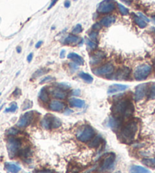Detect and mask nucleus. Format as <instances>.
<instances>
[{"label": "nucleus", "mask_w": 155, "mask_h": 173, "mask_svg": "<svg viewBox=\"0 0 155 173\" xmlns=\"http://www.w3.org/2000/svg\"><path fill=\"white\" fill-rule=\"evenodd\" d=\"M113 72H114V66L111 63L105 64L93 70L94 74L97 76L110 75L111 74H113Z\"/></svg>", "instance_id": "0eeeda50"}, {"label": "nucleus", "mask_w": 155, "mask_h": 173, "mask_svg": "<svg viewBox=\"0 0 155 173\" xmlns=\"http://www.w3.org/2000/svg\"><path fill=\"white\" fill-rule=\"evenodd\" d=\"M152 21H153V22L155 24V16H154V17H153V18H152Z\"/></svg>", "instance_id": "864d4df0"}, {"label": "nucleus", "mask_w": 155, "mask_h": 173, "mask_svg": "<svg viewBox=\"0 0 155 173\" xmlns=\"http://www.w3.org/2000/svg\"><path fill=\"white\" fill-rule=\"evenodd\" d=\"M42 44H43L42 40H41V41H38V42L36 43V45H35V48L38 49V48H40V46H41V45H42Z\"/></svg>", "instance_id": "09e8293b"}, {"label": "nucleus", "mask_w": 155, "mask_h": 173, "mask_svg": "<svg viewBox=\"0 0 155 173\" xmlns=\"http://www.w3.org/2000/svg\"><path fill=\"white\" fill-rule=\"evenodd\" d=\"M65 50H62V51H61V52H60V58L61 59H63V58L65 57Z\"/></svg>", "instance_id": "8fccbe9b"}, {"label": "nucleus", "mask_w": 155, "mask_h": 173, "mask_svg": "<svg viewBox=\"0 0 155 173\" xmlns=\"http://www.w3.org/2000/svg\"><path fill=\"white\" fill-rule=\"evenodd\" d=\"M5 168H6V171L10 173H18L21 169L19 165L12 163H6Z\"/></svg>", "instance_id": "6ab92c4d"}, {"label": "nucleus", "mask_w": 155, "mask_h": 173, "mask_svg": "<svg viewBox=\"0 0 155 173\" xmlns=\"http://www.w3.org/2000/svg\"><path fill=\"white\" fill-rule=\"evenodd\" d=\"M101 28H102V25H101V23H96V24H94L92 27L93 30H94L95 31H96V30H101Z\"/></svg>", "instance_id": "79ce46f5"}, {"label": "nucleus", "mask_w": 155, "mask_h": 173, "mask_svg": "<svg viewBox=\"0 0 155 173\" xmlns=\"http://www.w3.org/2000/svg\"><path fill=\"white\" fill-rule=\"evenodd\" d=\"M130 173H151V171L141 165H132L129 169Z\"/></svg>", "instance_id": "412c9836"}, {"label": "nucleus", "mask_w": 155, "mask_h": 173, "mask_svg": "<svg viewBox=\"0 0 155 173\" xmlns=\"http://www.w3.org/2000/svg\"><path fill=\"white\" fill-rule=\"evenodd\" d=\"M1 94H1V92H0V96H1Z\"/></svg>", "instance_id": "6e6d98bb"}, {"label": "nucleus", "mask_w": 155, "mask_h": 173, "mask_svg": "<svg viewBox=\"0 0 155 173\" xmlns=\"http://www.w3.org/2000/svg\"><path fill=\"white\" fill-rule=\"evenodd\" d=\"M51 93H52V95L54 96V97L57 98V99H59V100H64L66 97V93L63 90L60 89L59 88H53V89L51 90Z\"/></svg>", "instance_id": "2eb2a0df"}, {"label": "nucleus", "mask_w": 155, "mask_h": 173, "mask_svg": "<svg viewBox=\"0 0 155 173\" xmlns=\"http://www.w3.org/2000/svg\"><path fill=\"white\" fill-rule=\"evenodd\" d=\"M97 36H98V33L97 31H95V30H93L89 34V38L94 42H95L97 40Z\"/></svg>", "instance_id": "e433bc0d"}, {"label": "nucleus", "mask_w": 155, "mask_h": 173, "mask_svg": "<svg viewBox=\"0 0 155 173\" xmlns=\"http://www.w3.org/2000/svg\"><path fill=\"white\" fill-rule=\"evenodd\" d=\"M129 86L124 85V84H112L109 87L107 93L109 94H113L118 93V92H122L125 90L126 89H128Z\"/></svg>", "instance_id": "ddd939ff"}, {"label": "nucleus", "mask_w": 155, "mask_h": 173, "mask_svg": "<svg viewBox=\"0 0 155 173\" xmlns=\"http://www.w3.org/2000/svg\"><path fill=\"white\" fill-rule=\"evenodd\" d=\"M73 96H80L81 95V90L79 89H76L72 90V93Z\"/></svg>", "instance_id": "37998d69"}, {"label": "nucleus", "mask_w": 155, "mask_h": 173, "mask_svg": "<svg viewBox=\"0 0 155 173\" xmlns=\"http://www.w3.org/2000/svg\"><path fill=\"white\" fill-rule=\"evenodd\" d=\"M137 14H138V16L139 18H141V19H142V20L145 21V22H149L150 21L149 18H147V17H146V16L145 15V14H142V13H141V12H138V13Z\"/></svg>", "instance_id": "ea45409f"}, {"label": "nucleus", "mask_w": 155, "mask_h": 173, "mask_svg": "<svg viewBox=\"0 0 155 173\" xmlns=\"http://www.w3.org/2000/svg\"><path fill=\"white\" fill-rule=\"evenodd\" d=\"M134 22H135V24H137L138 26L140 28H145L147 27V22H145V21L142 20L141 18H140L138 16L134 15Z\"/></svg>", "instance_id": "bb28decb"}, {"label": "nucleus", "mask_w": 155, "mask_h": 173, "mask_svg": "<svg viewBox=\"0 0 155 173\" xmlns=\"http://www.w3.org/2000/svg\"><path fill=\"white\" fill-rule=\"evenodd\" d=\"M148 98L150 100H155V82L151 84L148 94Z\"/></svg>", "instance_id": "2f4dec72"}, {"label": "nucleus", "mask_w": 155, "mask_h": 173, "mask_svg": "<svg viewBox=\"0 0 155 173\" xmlns=\"http://www.w3.org/2000/svg\"><path fill=\"white\" fill-rule=\"evenodd\" d=\"M68 58L69 59L72 60L73 62L75 64L79 65H83L85 64V61L83 59V58L81 56H79V54L75 53V52H70L68 55Z\"/></svg>", "instance_id": "dca6fc26"}, {"label": "nucleus", "mask_w": 155, "mask_h": 173, "mask_svg": "<svg viewBox=\"0 0 155 173\" xmlns=\"http://www.w3.org/2000/svg\"><path fill=\"white\" fill-rule=\"evenodd\" d=\"M33 57H34V54H33L32 52L29 54L28 56V57H27V61H28V62H31L33 59Z\"/></svg>", "instance_id": "a18cd8bd"}, {"label": "nucleus", "mask_w": 155, "mask_h": 173, "mask_svg": "<svg viewBox=\"0 0 155 173\" xmlns=\"http://www.w3.org/2000/svg\"><path fill=\"white\" fill-rule=\"evenodd\" d=\"M134 111L133 104L129 100H122L116 102L113 106V113L116 115L127 118L131 116Z\"/></svg>", "instance_id": "f257e3e1"}, {"label": "nucleus", "mask_w": 155, "mask_h": 173, "mask_svg": "<svg viewBox=\"0 0 155 173\" xmlns=\"http://www.w3.org/2000/svg\"><path fill=\"white\" fill-rule=\"evenodd\" d=\"M65 107V105L63 102L59 100H52L49 104L50 110L53 112H61Z\"/></svg>", "instance_id": "f8f14e48"}, {"label": "nucleus", "mask_w": 155, "mask_h": 173, "mask_svg": "<svg viewBox=\"0 0 155 173\" xmlns=\"http://www.w3.org/2000/svg\"><path fill=\"white\" fill-rule=\"evenodd\" d=\"M154 62H155V61H154Z\"/></svg>", "instance_id": "4d7b16f0"}, {"label": "nucleus", "mask_w": 155, "mask_h": 173, "mask_svg": "<svg viewBox=\"0 0 155 173\" xmlns=\"http://www.w3.org/2000/svg\"><path fill=\"white\" fill-rule=\"evenodd\" d=\"M147 90V84H141L138 85L135 88V101H139L144 99Z\"/></svg>", "instance_id": "9d476101"}, {"label": "nucleus", "mask_w": 155, "mask_h": 173, "mask_svg": "<svg viewBox=\"0 0 155 173\" xmlns=\"http://www.w3.org/2000/svg\"><path fill=\"white\" fill-rule=\"evenodd\" d=\"M143 163L145 165L151 166V167H155V158L153 159H145L143 160Z\"/></svg>", "instance_id": "473e14b6"}, {"label": "nucleus", "mask_w": 155, "mask_h": 173, "mask_svg": "<svg viewBox=\"0 0 155 173\" xmlns=\"http://www.w3.org/2000/svg\"><path fill=\"white\" fill-rule=\"evenodd\" d=\"M79 41V37L75 35H69L64 40L65 44H72L77 43Z\"/></svg>", "instance_id": "b1692460"}, {"label": "nucleus", "mask_w": 155, "mask_h": 173, "mask_svg": "<svg viewBox=\"0 0 155 173\" xmlns=\"http://www.w3.org/2000/svg\"><path fill=\"white\" fill-rule=\"evenodd\" d=\"M57 86H58L59 88H60V89L63 90H68L71 88V86L69 84H67V83H59V84H57Z\"/></svg>", "instance_id": "58836bf2"}, {"label": "nucleus", "mask_w": 155, "mask_h": 173, "mask_svg": "<svg viewBox=\"0 0 155 173\" xmlns=\"http://www.w3.org/2000/svg\"><path fill=\"white\" fill-rule=\"evenodd\" d=\"M37 173H53L52 171L50 170H43V171H38L37 172Z\"/></svg>", "instance_id": "3c124183"}, {"label": "nucleus", "mask_w": 155, "mask_h": 173, "mask_svg": "<svg viewBox=\"0 0 155 173\" xmlns=\"http://www.w3.org/2000/svg\"><path fill=\"white\" fill-rule=\"evenodd\" d=\"M57 2H58V0H52V1H51L50 5V6H49L48 9H50V8H52V7H53V6L56 5V3Z\"/></svg>", "instance_id": "49530a36"}, {"label": "nucleus", "mask_w": 155, "mask_h": 173, "mask_svg": "<svg viewBox=\"0 0 155 173\" xmlns=\"http://www.w3.org/2000/svg\"><path fill=\"white\" fill-rule=\"evenodd\" d=\"M117 6H118V8H119V12H120L123 15H128V14H129V9H128L126 7H125V6H123V5L120 4V3H118Z\"/></svg>", "instance_id": "c756f323"}, {"label": "nucleus", "mask_w": 155, "mask_h": 173, "mask_svg": "<svg viewBox=\"0 0 155 173\" xmlns=\"http://www.w3.org/2000/svg\"><path fill=\"white\" fill-rule=\"evenodd\" d=\"M53 80H54V78H52V77H51V76H46V77L43 78L41 81H40V84H45V83H49V82L52 81Z\"/></svg>", "instance_id": "4c0bfd02"}, {"label": "nucleus", "mask_w": 155, "mask_h": 173, "mask_svg": "<svg viewBox=\"0 0 155 173\" xmlns=\"http://www.w3.org/2000/svg\"><path fill=\"white\" fill-rule=\"evenodd\" d=\"M130 74V70L128 68H123L122 69H119L117 73L116 74L114 79L116 80H124L126 79L129 77Z\"/></svg>", "instance_id": "4468645a"}, {"label": "nucleus", "mask_w": 155, "mask_h": 173, "mask_svg": "<svg viewBox=\"0 0 155 173\" xmlns=\"http://www.w3.org/2000/svg\"><path fill=\"white\" fill-rule=\"evenodd\" d=\"M110 1H115V0H110Z\"/></svg>", "instance_id": "5fc2aeb1"}, {"label": "nucleus", "mask_w": 155, "mask_h": 173, "mask_svg": "<svg viewBox=\"0 0 155 173\" xmlns=\"http://www.w3.org/2000/svg\"><path fill=\"white\" fill-rule=\"evenodd\" d=\"M138 131V125L135 121H132L123 128L121 131V137L125 142L131 141L135 137Z\"/></svg>", "instance_id": "f03ea898"}, {"label": "nucleus", "mask_w": 155, "mask_h": 173, "mask_svg": "<svg viewBox=\"0 0 155 173\" xmlns=\"http://www.w3.org/2000/svg\"><path fill=\"white\" fill-rule=\"evenodd\" d=\"M116 21V17L115 16H105L101 20V24L102 26H104L106 28L111 26L112 24H114Z\"/></svg>", "instance_id": "f3484780"}, {"label": "nucleus", "mask_w": 155, "mask_h": 173, "mask_svg": "<svg viewBox=\"0 0 155 173\" xmlns=\"http://www.w3.org/2000/svg\"><path fill=\"white\" fill-rule=\"evenodd\" d=\"M82 30H83L82 26H81L80 24H78L75 28H73V30L72 32V34H80V33H81Z\"/></svg>", "instance_id": "c9c22d12"}, {"label": "nucleus", "mask_w": 155, "mask_h": 173, "mask_svg": "<svg viewBox=\"0 0 155 173\" xmlns=\"http://www.w3.org/2000/svg\"><path fill=\"white\" fill-rule=\"evenodd\" d=\"M79 76L83 80V81H85V82L88 83V84L92 83L93 81H94V78H93L92 76L90 75L89 74L85 73V72H80Z\"/></svg>", "instance_id": "a878e982"}, {"label": "nucleus", "mask_w": 155, "mask_h": 173, "mask_svg": "<svg viewBox=\"0 0 155 173\" xmlns=\"http://www.w3.org/2000/svg\"><path fill=\"white\" fill-rule=\"evenodd\" d=\"M102 142V137L101 135H97L94 137V139L92 140L91 142L89 143V147L91 148H96L98 147Z\"/></svg>", "instance_id": "393cba45"}, {"label": "nucleus", "mask_w": 155, "mask_h": 173, "mask_svg": "<svg viewBox=\"0 0 155 173\" xmlns=\"http://www.w3.org/2000/svg\"><path fill=\"white\" fill-rule=\"evenodd\" d=\"M41 125L46 130H50L52 128V115L48 114L41 120Z\"/></svg>", "instance_id": "aec40b11"}, {"label": "nucleus", "mask_w": 155, "mask_h": 173, "mask_svg": "<svg viewBox=\"0 0 155 173\" xmlns=\"http://www.w3.org/2000/svg\"><path fill=\"white\" fill-rule=\"evenodd\" d=\"M18 130L15 129V128H11V129L8 130L7 134H8V135H15V134H18Z\"/></svg>", "instance_id": "a19ab883"}, {"label": "nucleus", "mask_w": 155, "mask_h": 173, "mask_svg": "<svg viewBox=\"0 0 155 173\" xmlns=\"http://www.w3.org/2000/svg\"><path fill=\"white\" fill-rule=\"evenodd\" d=\"M95 132L91 126L84 125L78 130L76 134L77 139L81 142H87L94 137Z\"/></svg>", "instance_id": "7ed1b4c3"}, {"label": "nucleus", "mask_w": 155, "mask_h": 173, "mask_svg": "<svg viewBox=\"0 0 155 173\" xmlns=\"http://www.w3.org/2000/svg\"><path fill=\"white\" fill-rule=\"evenodd\" d=\"M16 51L18 53H21V46H17Z\"/></svg>", "instance_id": "603ef678"}, {"label": "nucleus", "mask_w": 155, "mask_h": 173, "mask_svg": "<svg viewBox=\"0 0 155 173\" xmlns=\"http://www.w3.org/2000/svg\"><path fill=\"white\" fill-rule=\"evenodd\" d=\"M64 5L65 8H69L71 6V2L69 1V0H65V1Z\"/></svg>", "instance_id": "de8ad7c7"}, {"label": "nucleus", "mask_w": 155, "mask_h": 173, "mask_svg": "<svg viewBox=\"0 0 155 173\" xmlns=\"http://www.w3.org/2000/svg\"><path fill=\"white\" fill-rule=\"evenodd\" d=\"M61 125H62V122L60 120L54 115H52V128H57L60 127Z\"/></svg>", "instance_id": "cd10ccee"}, {"label": "nucleus", "mask_w": 155, "mask_h": 173, "mask_svg": "<svg viewBox=\"0 0 155 173\" xmlns=\"http://www.w3.org/2000/svg\"><path fill=\"white\" fill-rule=\"evenodd\" d=\"M39 98L43 103H46V102L49 101V95L47 91H46V88H43L40 90V93H39Z\"/></svg>", "instance_id": "5701e85b"}, {"label": "nucleus", "mask_w": 155, "mask_h": 173, "mask_svg": "<svg viewBox=\"0 0 155 173\" xmlns=\"http://www.w3.org/2000/svg\"><path fill=\"white\" fill-rule=\"evenodd\" d=\"M69 104L72 107L82 108L85 105V101L78 98H72L69 100Z\"/></svg>", "instance_id": "4be33fe9"}, {"label": "nucleus", "mask_w": 155, "mask_h": 173, "mask_svg": "<svg viewBox=\"0 0 155 173\" xmlns=\"http://www.w3.org/2000/svg\"><path fill=\"white\" fill-rule=\"evenodd\" d=\"M34 118V112H28L21 117L19 121L17 123V126L20 128H24L30 125Z\"/></svg>", "instance_id": "6e6552de"}, {"label": "nucleus", "mask_w": 155, "mask_h": 173, "mask_svg": "<svg viewBox=\"0 0 155 173\" xmlns=\"http://www.w3.org/2000/svg\"><path fill=\"white\" fill-rule=\"evenodd\" d=\"M17 110H18V105H17L16 103L13 102L11 103L9 107L6 108L5 110V112H14Z\"/></svg>", "instance_id": "7c9ffc66"}, {"label": "nucleus", "mask_w": 155, "mask_h": 173, "mask_svg": "<svg viewBox=\"0 0 155 173\" xmlns=\"http://www.w3.org/2000/svg\"><path fill=\"white\" fill-rule=\"evenodd\" d=\"M32 102L29 100H26L22 105V110H27L32 107Z\"/></svg>", "instance_id": "f704fd0d"}, {"label": "nucleus", "mask_w": 155, "mask_h": 173, "mask_svg": "<svg viewBox=\"0 0 155 173\" xmlns=\"http://www.w3.org/2000/svg\"><path fill=\"white\" fill-rule=\"evenodd\" d=\"M152 68L150 65L143 64L136 67L134 71V78L137 81H144L150 75Z\"/></svg>", "instance_id": "20e7f679"}, {"label": "nucleus", "mask_w": 155, "mask_h": 173, "mask_svg": "<svg viewBox=\"0 0 155 173\" xmlns=\"http://www.w3.org/2000/svg\"><path fill=\"white\" fill-rule=\"evenodd\" d=\"M121 124V121L116 117H113V116H110L108 120V126L113 130L116 131L119 128Z\"/></svg>", "instance_id": "a211bd4d"}, {"label": "nucleus", "mask_w": 155, "mask_h": 173, "mask_svg": "<svg viewBox=\"0 0 155 173\" xmlns=\"http://www.w3.org/2000/svg\"><path fill=\"white\" fill-rule=\"evenodd\" d=\"M7 150H8V155L11 158H13L14 156L16 155L18 151L19 150L21 147V142L20 141L15 137H11L7 140Z\"/></svg>", "instance_id": "39448f33"}, {"label": "nucleus", "mask_w": 155, "mask_h": 173, "mask_svg": "<svg viewBox=\"0 0 155 173\" xmlns=\"http://www.w3.org/2000/svg\"><path fill=\"white\" fill-rule=\"evenodd\" d=\"M20 94H21V90L18 89V88H16V89H15V90L13 92V95H14V96H18L20 95Z\"/></svg>", "instance_id": "c03bdc74"}, {"label": "nucleus", "mask_w": 155, "mask_h": 173, "mask_svg": "<svg viewBox=\"0 0 155 173\" xmlns=\"http://www.w3.org/2000/svg\"><path fill=\"white\" fill-rule=\"evenodd\" d=\"M85 41H86L87 47L88 48V49H90V50H94L97 49V44L96 43H94V41H92V40H90L89 39H87V38Z\"/></svg>", "instance_id": "c85d7f7f"}, {"label": "nucleus", "mask_w": 155, "mask_h": 173, "mask_svg": "<svg viewBox=\"0 0 155 173\" xmlns=\"http://www.w3.org/2000/svg\"><path fill=\"white\" fill-rule=\"evenodd\" d=\"M46 72H47V70L44 69V68H41V69L37 70V71L35 72L34 73V74H33V78H38L40 76L43 75L44 74L46 73Z\"/></svg>", "instance_id": "72a5a7b5"}, {"label": "nucleus", "mask_w": 155, "mask_h": 173, "mask_svg": "<svg viewBox=\"0 0 155 173\" xmlns=\"http://www.w3.org/2000/svg\"><path fill=\"white\" fill-rule=\"evenodd\" d=\"M116 6L114 2L110 0H104L98 5L97 12L101 14H108L115 10Z\"/></svg>", "instance_id": "423d86ee"}, {"label": "nucleus", "mask_w": 155, "mask_h": 173, "mask_svg": "<svg viewBox=\"0 0 155 173\" xmlns=\"http://www.w3.org/2000/svg\"><path fill=\"white\" fill-rule=\"evenodd\" d=\"M106 57V55L102 51H97L96 52L94 53L93 56H91V59H90V64L92 65H97V64L100 63L101 62L103 61Z\"/></svg>", "instance_id": "9b49d317"}, {"label": "nucleus", "mask_w": 155, "mask_h": 173, "mask_svg": "<svg viewBox=\"0 0 155 173\" xmlns=\"http://www.w3.org/2000/svg\"><path fill=\"white\" fill-rule=\"evenodd\" d=\"M114 162H115V155L113 153H110L109 155H107L103 159V163L100 168V171L104 172L110 169Z\"/></svg>", "instance_id": "1a4fd4ad"}]
</instances>
